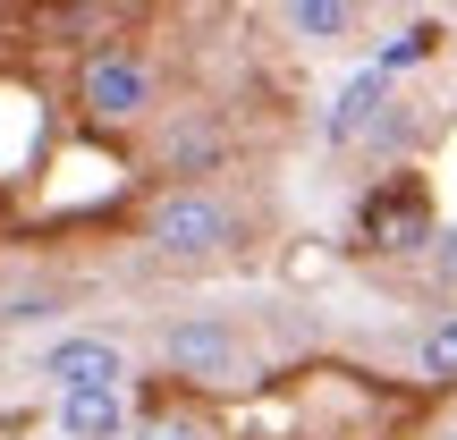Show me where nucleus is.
I'll list each match as a JSON object with an SVG mask.
<instances>
[{
  "label": "nucleus",
  "mask_w": 457,
  "mask_h": 440,
  "mask_svg": "<svg viewBox=\"0 0 457 440\" xmlns=\"http://www.w3.org/2000/svg\"><path fill=\"white\" fill-rule=\"evenodd\" d=\"M237 237V212L212 195H170L162 212H153V245H162L170 262H204V254H220V245Z\"/></svg>",
  "instance_id": "f257e3e1"
},
{
  "label": "nucleus",
  "mask_w": 457,
  "mask_h": 440,
  "mask_svg": "<svg viewBox=\"0 0 457 440\" xmlns=\"http://www.w3.org/2000/svg\"><path fill=\"white\" fill-rule=\"evenodd\" d=\"M162 347H170V364L195 373V381H245V339L220 330V322H179Z\"/></svg>",
  "instance_id": "f03ea898"
},
{
  "label": "nucleus",
  "mask_w": 457,
  "mask_h": 440,
  "mask_svg": "<svg viewBox=\"0 0 457 440\" xmlns=\"http://www.w3.org/2000/svg\"><path fill=\"white\" fill-rule=\"evenodd\" d=\"M43 373H51V390H60V398H77V390H119L128 364H119L111 339H51Z\"/></svg>",
  "instance_id": "7ed1b4c3"
},
{
  "label": "nucleus",
  "mask_w": 457,
  "mask_h": 440,
  "mask_svg": "<svg viewBox=\"0 0 457 440\" xmlns=\"http://www.w3.org/2000/svg\"><path fill=\"white\" fill-rule=\"evenodd\" d=\"M145 94H153V77L136 60H119V51H102V60L85 68V111H102V119H136Z\"/></svg>",
  "instance_id": "20e7f679"
},
{
  "label": "nucleus",
  "mask_w": 457,
  "mask_h": 440,
  "mask_svg": "<svg viewBox=\"0 0 457 440\" xmlns=\"http://www.w3.org/2000/svg\"><path fill=\"white\" fill-rule=\"evenodd\" d=\"M381 94H390V77H381V68L347 77V85H339V102H330V119H322V136H330V145H356V136L381 119Z\"/></svg>",
  "instance_id": "39448f33"
},
{
  "label": "nucleus",
  "mask_w": 457,
  "mask_h": 440,
  "mask_svg": "<svg viewBox=\"0 0 457 440\" xmlns=\"http://www.w3.org/2000/svg\"><path fill=\"white\" fill-rule=\"evenodd\" d=\"M60 432L68 440H119V432H128V390H77V398H60Z\"/></svg>",
  "instance_id": "423d86ee"
},
{
  "label": "nucleus",
  "mask_w": 457,
  "mask_h": 440,
  "mask_svg": "<svg viewBox=\"0 0 457 440\" xmlns=\"http://www.w3.org/2000/svg\"><path fill=\"white\" fill-rule=\"evenodd\" d=\"M424 373H432V381H457V313L424 330Z\"/></svg>",
  "instance_id": "0eeeda50"
},
{
  "label": "nucleus",
  "mask_w": 457,
  "mask_h": 440,
  "mask_svg": "<svg viewBox=\"0 0 457 440\" xmlns=\"http://www.w3.org/2000/svg\"><path fill=\"white\" fill-rule=\"evenodd\" d=\"M288 26H296V34H313V43H330V34L347 26V9H339V0H296Z\"/></svg>",
  "instance_id": "6e6552de"
},
{
  "label": "nucleus",
  "mask_w": 457,
  "mask_h": 440,
  "mask_svg": "<svg viewBox=\"0 0 457 440\" xmlns=\"http://www.w3.org/2000/svg\"><path fill=\"white\" fill-rule=\"evenodd\" d=\"M128 440H195L187 424H145V432H128Z\"/></svg>",
  "instance_id": "1a4fd4ad"
},
{
  "label": "nucleus",
  "mask_w": 457,
  "mask_h": 440,
  "mask_svg": "<svg viewBox=\"0 0 457 440\" xmlns=\"http://www.w3.org/2000/svg\"><path fill=\"white\" fill-rule=\"evenodd\" d=\"M441 279H457V237H449V245H441Z\"/></svg>",
  "instance_id": "9d476101"
},
{
  "label": "nucleus",
  "mask_w": 457,
  "mask_h": 440,
  "mask_svg": "<svg viewBox=\"0 0 457 440\" xmlns=\"http://www.w3.org/2000/svg\"><path fill=\"white\" fill-rule=\"evenodd\" d=\"M449 440H457V432H449Z\"/></svg>",
  "instance_id": "9b49d317"
}]
</instances>
